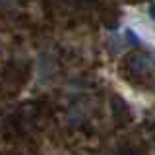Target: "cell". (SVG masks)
Instances as JSON below:
<instances>
[{
    "instance_id": "cell-1",
    "label": "cell",
    "mask_w": 155,
    "mask_h": 155,
    "mask_svg": "<svg viewBox=\"0 0 155 155\" xmlns=\"http://www.w3.org/2000/svg\"><path fill=\"white\" fill-rule=\"evenodd\" d=\"M126 37L130 39V43H132V45H140V39L134 35V31H132V29H128V31H126Z\"/></svg>"
},
{
    "instance_id": "cell-2",
    "label": "cell",
    "mask_w": 155,
    "mask_h": 155,
    "mask_svg": "<svg viewBox=\"0 0 155 155\" xmlns=\"http://www.w3.org/2000/svg\"><path fill=\"white\" fill-rule=\"evenodd\" d=\"M149 14H151V18L155 19V4H153V6H151V8H149Z\"/></svg>"
}]
</instances>
